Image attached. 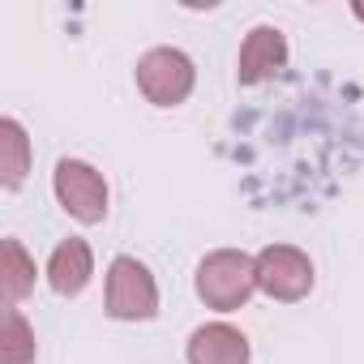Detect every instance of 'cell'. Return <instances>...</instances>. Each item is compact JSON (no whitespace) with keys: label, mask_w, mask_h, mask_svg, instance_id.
Masks as SVG:
<instances>
[{"label":"cell","mask_w":364,"mask_h":364,"mask_svg":"<svg viewBox=\"0 0 364 364\" xmlns=\"http://www.w3.org/2000/svg\"><path fill=\"white\" fill-rule=\"evenodd\" d=\"M253 291H257V257H249L240 249H219V253L202 257V266H198V296L210 309L232 313V309L249 304Z\"/></svg>","instance_id":"cell-1"},{"label":"cell","mask_w":364,"mask_h":364,"mask_svg":"<svg viewBox=\"0 0 364 364\" xmlns=\"http://www.w3.org/2000/svg\"><path fill=\"white\" fill-rule=\"evenodd\" d=\"M137 90L154 107H176L193 90V60L180 48H150L137 60Z\"/></svg>","instance_id":"cell-2"},{"label":"cell","mask_w":364,"mask_h":364,"mask_svg":"<svg viewBox=\"0 0 364 364\" xmlns=\"http://www.w3.org/2000/svg\"><path fill=\"white\" fill-rule=\"evenodd\" d=\"M107 313L116 321H150L159 313V287L137 257H116L107 266Z\"/></svg>","instance_id":"cell-3"},{"label":"cell","mask_w":364,"mask_h":364,"mask_svg":"<svg viewBox=\"0 0 364 364\" xmlns=\"http://www.w3.org/2000/svg\"><path fill=\"white\" fill-rule=\"evenodd\" d=\"M56 198L77 223H103V215H107V180L82 159H60L56 163Z\"/></svg>","instance_id":"cell-4"},{"label":"cell","mask_w":364,"mask_h":364,"mask_svg":"<svg viewBox=\"0 0 364 364\" xmlns=\"http://www.w3.org/2000/svg\"><path fill=\"white\" fill-rule=\"evenodd\" d=\"M257 287L270 300H304L313 291V262L291 245H270L257 253Z\"/></svg>","instance_id":"cell-5"},{"label":"cell","mask_w":364,"mask_h":364,"mask_svg":"<svg viewBox=\"0 0 364 364\" xmlns=\"http://www.w3.org/2000/svg\"><path fill=\"white\" fill-rule=\"evenodd\" d=\"M287 65V39L279 26H253L245 48H240V60H236V77L240 86H257L266 77H274L279 69Z\"/></svg>","instance_id":"cell-6"},{"label":"cell","mask_w":364,"mask_h":364,"mask_svg":"<svg viewBox=\"0 0 364 364\" xmlns=\"http://www.w3.org/2000/svg\"><path fill=\"white\" fill-rule=\"evenodd\" d=\"M189 364H249V338L228 321H210L193 330Z\"/></svg>","instance_id":"cell-7"},{"label":"cell","mask_w":364,"mask_h":364,"mask_svg":"<svg viewBox=\"0 0 364 364\" xmlns=\"http://www.w3.org/2000/svg\"><path fill=\"white\" fill-rule=\"evenodd\" d=\"M95 274V257H90V245L69 236L65 245H56L52 262H48V283L56 296H82V287L90 283Z\"/></svg>","instance_id":"cell-8"},{"label":"cell","mask_w":364,"mask_h":364,"mask_svg":"<svg viewBox=\"0 0 364 364\" xmlns=\"http://www.w3.org/2000/svg\"><path fill=\"white\" fill-rule=\"evenodd\" d=\"M0 171H5V189H22L31 171V137L18 120H0Z\"/></svg>","instance_id":"cell-9"},{"label":"cell","mask_w":364,"mask_h":364,"mask_svg":"<svg viewBox=\"0 0 364 364\" xmlns=\"http://www.w3.org/2000/svg\"><path fill=\"white\" fill-rule=\"evenodd\" d=\"M0 262H5V266H0V274H5V304L18 309L31 296V287H35V262H31V253L18 240H5Z\"/></svg>","instance_id":"cell-10"},{"label":"cell","mask_w":364,"mask_h":364,"mask_svg":"<svg viewBox=\"0 0 364 364\" xmlns=\"http://www.w3.org/2000/svg\"><path fill=\"white\" fill-rule=\"evenodd\" d=\"M0 364H35V330L18 309L5 313V334H0Z\"/></svg>","instance_id":"cell-11"},{"label":"cell","mask_w":364,"mask_h":364,"mask_svg":"<svg viewBox=\"0 0 364 364\" xmlns=\"http://www.w3.org/2000/svg\"><path fill=\"white\" fill-rule=\"evenodd\" d=\"M355 18H360V22H364V5H355Z\"/></svg>","instance_id":"cell-12"}]
</instances>
